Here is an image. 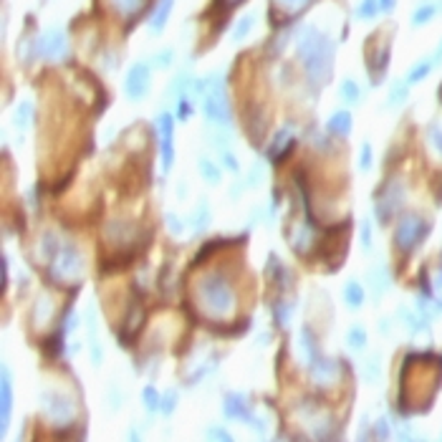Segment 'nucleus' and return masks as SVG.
Returning <instances> with one entry per match:
<instances>
[{
    "instance_id": "f257e3e1",
    "label": "nucleus",
    "mask_w": 442,
    "mask_h": 442,
    "mask_svg": "<svg viewBox=\"0 0 442 442\" xmlns=\"http://www.w3.org/2000/svg\"><path fill=\"white\" fill-rule=\"evenodd\" d=\"M299 58L316 87H324L331 76L333 43L319 28H306L299 40Z\"/></svg>"
},
{
    "instance_id": "f03ea898",
    "label": "nucleus",
    "mask_w": 442,
    "mask_h": 442,
    "mask_svg": "<svg viewBox=\"0 0 442 442\" xmlns=\"http://www.w3.org/2000/svg\"><path fill=\"white\" fill-rule=\"evenodd\" d=\"M197 299L207 316L213 319H225L236 309V296H233V286H230L225 273H207L200 278L197 286Z\"/></svg>"
},
{
    "instance_id": "7ed1b4c3",
    "label": "nucleus",
    "mask_w": 442,
    "mask_h": 442,
    "mask_svg": "<svg viewBox=\"0 0 442 442\" xmlns=\"http://www.w3.org/2000/svg\"><path fill=\"white\" fill-rule=\"evenodd\" d=\"M430 230H432V225L427 218H422L419 213H404L402 218H399V223H397V230H394L397 250L412 253L419 243L430 236Z\"/></svg>"
},
{
    "instance_id": "20e7f679",
    "label": "nucleus",
    "mask_w": 442,
    "mask_h": 442,
    "mask_svg": "<svg viewBox=\"0 0 442 442\" xmlns=\"http://www.w3.org/2000/svg\"><path fill=\"white\" fill-rule=\"evenodd\" d=\"M84 270H87V265H84V255H81V250L76 245L61 248V253L51 260V278L58 283L79 281V278L84 276Z\"/></svg>"
},
{
    "instance_id": "39448f33",
    "label": "nucleus",
    "mask_w": 442,
    "mask_h": 442,
    "mask_svg": "<svg viewBox=\"0 0 442 442\" xmlns=\"http://www.w3.org/2000/svg\"><path fill=\"white\" fill-rule=\"evenodd\" d=\"M202 109H205V116L213 121V124L228 126L230 121H233L223 81H218V84H213V87L207 89V96H205V104H202Z\"/></svg>"
},
{
    "instance_id": "423d86ee",
    "label": "nucleus",
    "mask_w": 442,
    "mask_h": 442,
    "mask_svg": "<svg viewBox=\"0 0 442 442\" xmlns=\"http://www.w3.org/2000/svg\"><path fill=\"white\" fill-rule=\"evenodd\" d=\"M40 407L48 417L56 422V425H66L76 417V404L71 397L61 394V392H46L40 394Z\"/></svg>"
},
{
    "instance_id": "0eeeda50",
    "label": "nucleus",
    "mask_w": 442,
    "mask_h": 442,
    "mask_svg": "<svg viewBox=\"0 0 442 442\" xmlns=\"http://www.w3.org/2000/svg\"><path fill=\"white\" fill-rule=\"evenodd\" d=\"M402 200H404V187L399 179H394L392 184H387L382 192H379L377 197V207H374V213H377L379 223L385 225L392 220V215L399 213V207H402Z\"/></svg>"
},
{
    "instance_id": "6e6552de",
    "label": "nucleus",
    "mask_w": 442,
    "mask_h": 442,
    "mask_svg": "<svg viewBox=\"0 0 442 442\" xmlns=\"http://www.w3.org/2000/svg\"><path fill=\"white\" fill-rule=\"evenodd\" d=\"M69 46H66V35L61 28H48L38 40H33V56L48 58V61H58L66 56Z\"/></svg>"
},
{
    "instance_id": "1a4fd4ad",
    "label": "nucleus",
    "mask_w": 442,
    "mask_h": 442,
    "mask_svg": "<svg viewBox=\"0 0 442 442\" xmlns=\"http://www.w3.org/2000/svg\"><path fill=\"white\" fill-rule=\"evenodd\" d=\"M341 364L336 362V359H328V356H321L319 351H316L314 356H311L309 362V369H311V379H314V385L319 387H331L336 379H339L341 374Z\"/></svg>"
},
{
    "instance_id": "9d476101",
    "label": "nucleus",
    "mask_w": 442,
    "mask_h": 442,
    "mask_svg": "<svg viewBox=\"0 0 442 442\" xmlns=\"http://www.w3.org/2000/svg\"><path fill=\"white\" fill-rule=\"evenodd\" d=\"M124 92L132 101H142L150 94V66L147 63H134L132 69H129Z\"/></svg>"
},
{
    "instance_id": "9b49d317",
    "label": "nucleus",
    "mask_w": 442,
    "mask_h": 442,
    "mask_svg": "<svg viewBox=\"0 0 442 442\" xmlns=\"http://www.w3.org/2000/svg\"><path fill=\"white\" fill-rule=\"evenodd\" d=\"M225 414H228L230 419H241V422H248V425H253L255 430H263V422H260V419L253 414V407L245 402V397H243V394L230 392V394L225 397Z\"/></svg>"
},
{
    "instance_id": "f8f14e48",
    "label": "nucleus",
    "mask_w": 442,
    "mask_h": 442,
    "mask_svg": "<svg viewBox=\"0 0 442 442\" xmlns=\"http://www.w3.org/2000/svg\"><path fill=\"white\" fill-rule=\"evenodd\" d=\"M157 129H160V137H162V167L170 170L175 160V150H172V116L170 114H162L157 119Z\"/></svg>"
},
{
    "instance_id": "ddd939ff",
    "label": "nucleus",
    "mask_w": 442,
    "mask_h": 442,
    "mask_svg": "<svg viewBox=\"0 0 442 442\" xmlns=\"http://www.w3.org/2000/svg\"><path fill=\"white\" fill-rule=\"evenodd\" d=\"M293 147H296V142L291 139V134H288V129H281V132L273 137V147L268 150V160L270 162H283L288 155L293 152Z\"/></svg>"
},
{
    "instance_id": "4468645a",
    "label": "nucleus",
    "mask_w": 442,
    "mask_h": 442,
    "mask_svg": "<svg viewBox=\"0 0 442 442\" xmlns=\"http://www.w3.org/2000/svg\"><path fill=\"white\" fill-rule=\"evenodd\" d=\"M326 129L331 134H336V137H349L351 134V114L346 109L336 111V114H331V119H328Z\"/></svg>"
},
{
    "instance_id": "2eb2a0df",
    "label": "nucleus",
    "mask_w": 442,
    "mask_h": 442,
    "mask_svg": "<svg viewBox=\"0 0 442 442\" xmlns=\"http://www.w3.org/2000/svg\"><path fill=\"white\" fill-rule=\"evenodd\" d=\"M440 11H442V0H432V3L419 6L417 11L412 13V26H414V28H419V26H427Z\"/></svg>"
},
{
    "instance_id": "dca6fc26",
    "label": "nucleus",
    "mask_w": 442,
    "mask_h": 442,
    "mask_svg": "<svg viewBox=\"0 0 442 442\" xmlns=\"http://www.w3.org/2000/svg\"><path fill=\"white\" fill-rule=\"evenodd\" d=\"M172 6H175V0H160V3H157L155 16H152V21H150L152 33H162V31H165V23H167V18H170V13H172Z\"/></svg>"
},
{
    "instance_id": "f3484780",
    "label": "nucleus",
    "mask_w": 442,
    "mask_h": 442,
    "mask_svg": "<svg viewBox=\"0 0 442 442\" xmlns=\"http://www.w3.org/2000/svg\"><path fill=\"white\" fill-rule=\"evenodd\" d=\"M58 253H61V245H58L56 233H43V236H40V245H38V258L51 263Z\"/></svg>"
},
{
    "instance_id": "a211bd4d",
    "label": "nucleus",
    "mask_w": 442,
    "mask_h": 442,
    "mask_svg": "<svg viewBox=\"0 0 442 442\" xmlns=\"http://www.w3.org/2000/svg\"><path fill=\"white\" fill-rule=\"evenodd\" d=\"M369 283H372L374 293L377 296H382V293L389 291V270L385 268V265H377V268L369 270Z\"/></svg>"
},
{
    "instance_id": "6ab92c4d",
    "label": "nucleus",
    "mask_w": 442,
    "mask_h": 442,
    "mask_svg": "<svg viewBox=\"0 0 442 442\" xmlns=\"http://www.w3.org/2000/svg\"><path fill=\"white\" fill-rule=\"evenodd\" d=\"M344 301L349 309H362L364 304V286L362 283H356V281H349L344 288Z\"/></svg>"
},
{
    "instance_id": "aec40b11",
    "label": "nucleus",
    "mask_w": 442,
    "mask_h": 442,
    "mask_svg": "<svg viewBox=\"0 0 442 442\" xmlns=\"http://www.w3.org/2000/svg\"><path fill=\"white\" fill-rule=\"evenodd\" d=\"M268 276L273 278V281H276L281 288H288V283H291V278H293V276H291V270H288L286 265L281 263V260H278V263H276V258H270Z\"/></svg>"
},
{
    "instance_id": "412c9836",
    "label": "nucleus",
    "mask_w": 442,
    "mask_h": 442,
    "mask_svg": "<svg viewBox=\"0 0 442 442\" xmlns=\"http://www.w3.org/2000/svg\"><path fill=\"white\" fill-rule=\"evenodd\" d=\"M11 407H13L11 374H8V369H6V372H3V430L8 427V419H11Z\"/></svg>"
},
{
    "instance_id": "4be33fe9",
    "label": "nucleus",
    "mask_w": 442,
    "mask_h": 442,
    "mask_svg": "<svg viewBox=\"0 0 442 442\" xmlns=\"http://www.w3.org/2000/svg\"><path fill=\"white\" fill-rule=\"evenodd\" d=\"M432 66H435V61H432V58L419 61L417 66H414V69L407 74V84H409V87H414V84H419L422 79H427V76H430V71H432Z\"/></svg>"
},
{
    "instance_id": "5701e85b",
    "label": "nucleus",
    "mask_w": 442,
    "mask_h": 442,
    "mask_svg": "<svg viewBox=\"0 0 442 442\" xmlns=\"http://www.w3.org/2000/svg\"><path fill=\"white\" fill-rule=\"evenodd\" d=\"M339 94H341V99H344V104H359V99H362V89H359V84L351 79L341 81Z\"/></svg>"
},
{
    "instance_id": "b1692460",
    "label": "nucleus",
    "mask_w": 442,
    "mask_h": 442,
    "mask_svg": "<svg viewBox=\"0 0 442 442\" xmlns=\"http://www.w3.org/2000/svg\"><path fill=\"white\" fill-rule=\"evenodd\" d=\"M197 170H200L202 179H205L207 184H218L220 179H223V172H220V167H218V165H213V162H210V160H200Z\"/></svg>"
},
{
    "instance_id": "393cba45",
    "label": "nucleus",
    "mask_w": 442,
    "mask_h": 442,
    "mask_svg": "<svg viewBox=\"0 0 442 442\" xmlns=\"http://www.w3.org/2000/svg\"><path fill=\"white\" fill-rule=\"evenodd\" d=\"M109 3L116 13H121V16H134V13L142 11L147 0H109Z\"/></svg>"
},
{
    "instance_id": "a878e982",
    "label": "nucleus",
    "mask_w": 442,
    "mask_h": 442,
    "mask_svg": "<svg viewBox=\"0 0 442 442\" xmlns=\"http://www.w3.org/2000/svg\"><path fill=\"white\" fill-rule=\"evenodd\" d=\"M346 344H349L351 349L362 351L364 346H367V331H364V326H351L349 333H346Z\"/></svg>"
},
{
    "instance_id": "bb28decb",
    "label": "nucleus",
    "mask_w": 442,
    "mask_h": 442,
    "mask_svg": "<svg viewBox=\"0 0 442 442\" xmlns=\"http://www.w3.org/2000/svg\"><path fill=\"white\" fill-rule=\"evenodd\" d=\"M253 23H255V16L253 13H248V16H243L241 21H238V26L233 28V40H245L248 33L253 31Z\"/></svg>"
},
{
    "instance_id": "cd10ccee",
    "label": "nucleus",
    "mask_w": 442,
    "mask_h": 442,
    "mask_svg": "<svg viewBox=\"0 0 442 442\" xmlns=\"http://www.w3.org/2000/svg\"><path fill=\"white\" fill-rule=\"evenodd\" d=\"M407 92H409V84H407V81L397 84V87L392 89V94H389V109H397V106H402V104L407 101Z\"/></svg>"
},
{
    "instance_id": "c85d7f7f",
    "label": "nucleus",
    "mask_w": 442,
    "mask_h": 442,
    "mask_svg": "<svg viewBox=\"0 0 442 442\" xmlns=\"http://www.w3.org/2000/svg\"><path fill=\"white\" fill-rule=\"evenodd\" d=\"M377 13H382V0H362V6L356 8L359 18H374Z\"/></svg>"
},
{
    "instance_id": "c756f323",
    "label": "nucleus",
    "mask_w": 442,
    "mask_h": 442,
    "mask_svg": "<svg viewBox=\"0 0 442 442\" xmlns=\"http://www.w3.org/2000/svg\"><path fill=\"white\" fill-rule=\"evenodd\" d=\"M276 6L283 8L288 16H296V13H301L304 8L311 6V0H276Z\"/></svg>"
},
{
    "instance_id": "7c9ffc66",
    "label": "nucleus",
    "mask_w": 442,
    "mask_h": 442,
    "mask_svg": "<svg viewBox=\"0 0 442 442\" xmlns=\"http://www.w3.org/2000/svg\"><path fill=\"white\" fill-rule=\"evenodd\" d=\"M53 314V306H51V299H48L46 293H43V296H40L38 299V306H35V321L38 324H43L48 319V316Z\"/></svg>"
},
{
    "instance_id": "2f4dec72",
    "label": "nucleus",
    "mask_w": 442,
    "mask_h": 442,
    "mask_svg": "<svg viewBox=\"0 0 442 442\" xmlns=\"http://www.w3.org/2000/svg\"><path fill=\"white\" fill-rule=\"evenodd\" d=\"M192 230H195V233H202V230L207 228V223H210V210H207V205L205 202H202L200 205V213H195V220H192Z\"/></svg>"
},
{
    "instance_id": "473e14b6",
    "label": "nucleus",
    "mask_w": 442,
    "mask_h": 442,
    "mask_svg": "<svg viewBox=\"0 0 442 442\" xmlns=\"http://www.w3.org/2000/svg\"><path fill=\"white\" fill-rule=\"evenodd\" d=\"M61 336H63V331H58V333H53L51 339L43 341V351H46L48 356H58V354H61Z\"/></svg>"
},
{
    "instance_id": "72a5a7b5",
    "label": "nucleus",
    "mask_w": 442,
    "mask_h": 442,
    "mask_svg": "<svg viewBox=\"0 0 442 442\" xmlns=\"http://www.w3.org/2000/svg\"><path fill=\"white\" fill-rule=\"evenodd\" d=\"M291 314H293V306L288 304V301H278L276 304V321L281 324V326H286L288 319H291Z\"/></svg>"
},
{
    "instance_id": "f704fd0d",
    "label": "nucleus",
    "mask_w": 442,
    "mask_h": 442,
    "mask_svg": "<svg viewBox=\"0 0 442 442\" xmlns=\"http://www.w3.org/2000/svg\"><path fill=\"white\" fill-rule=\"evenodd\" d=\"M142 399H144V404H147V409H150V412H155L157 407H162V404H160V394L155 392V387H147V389H144V394H142Z\"/></svg>"
},
{
    "instance_id": "c9c22d12",
    "label": "nucleus",
    "mask_w": 442,
    "mask_h": 442,
    "mask_svg": "<svg viewBox=\"0 0 442 442\" xmlns=\"http://www.w3.org/2000/svg\"><path fill=\"white\" fill-rule=\"evenodd\" d=\"M364 379H367V382H374V379H379V359H377V356H372V359L364 364Z\"/></svg>"
},
{
    "instance_id": "e433bc0d",
    "label": "nucleus",
    "mask_w": 442,
    "mask_h": 442,
    "mask_svg": "<svg viewBox=\"0 0 442 442\" xmlns=\"http://www.w3.org/2000/svg\"><path fill=\"white\" fill-rule=\"evenodd\" d=\"M430 144L437 155H442V126H430Z\"/></svg>"
},
{
    "instance_id": "4c0bfd02",
    "label": "nucleus",
    "mask_w": 442,
    "mask_h": 442,
    "mask_svg": "<svg viewBox=\"0 0 442 442\" xmlns=\"http://www.w3.org/2000/svg\"><path fill=\"white\" fill-rule=\"evenodd\" d=\"M362 248L364 250H372V225L367 220L362 223Z\"/></svg>"
},
{
    "instance_id": "58836bf2",
    "label": "nucleus",
    "mask_w": 442,
    "mask_h": 442,
    "mask_svg": "<svg viewBox=\"0 0 442 442\" xmlns=\"http://www.w3.org/2000/svg\"><path fill=\"white\" fill-rule=\"evenodd\" d=\"M359 165H362L364 172L372 170V147H369V144H364L362 147V162H359Z\"/></svg>"
},
{
    "instance_id": "ea45409f",
    "label": "nucleus",
    "mask_w": 442,
    "mask_h": 442,
    "mask_svg": "<svg viewBox=\"0 0 442 442\" xmlns=\"http://www.w3.org/2000/svg\"><path fill=\"white\" fill-rule=\"evenodd\" d=\"M28 116H31V104H28V101H23V104H21V109H18V116H16V119H18V124H21V126H26V121H28Z\"/></svg>"
},
{
    "instance_id": "a19ab883",
    "label": "nucleus",
    "mask_w": 442,
    "mask_h": 442,
    "mask_svg": "<svg viewBox=\"0 0 442 442\" xmlns=\"http://www.w3.org/2000/svg\"><path fill=\"white\" fill-rule=\"evenodd\" d=\"M184 81H187V76H177V79L172 81V87H170V94H182L184 89H187V84H184Z\"/></svg>"
},
{
    "instance_id": "79ce46f5",
    "label": "nucleus",
    "mask_w": 442,
    "mask_h": 442,
    "mask_svg": "<svg viewBox=\"0 0 442 442\" xmlns=\"http://www.w3.org/2000/svg\"><path fill=\"white\" fill-rule=\"evenodd\" d=\"M170 61H172V51H162L160 56H155V66H160V69H167Z\"/></svg>"
},
{
    "instance_id": "37998d69",
    "label": "nucleus",
    "mask_w": 442,
    "mask_h": 442,
    "mask_svg": "<svg viewBox=\"0 0 442 442\" xmlns=\"http://www.w3.org/2000/svg\"><path fill=\"white\" fill-rule=\"evenodd\" d=\"M175 399H177V392H170V394L165 397V402H162V412L170 414L175 409Z\"/></svg>"
},
{
    "instance_id": "c03bdc74",
    "label": "nucleus",
    "mask_w": 442,
    "mask_h": 442,
    "mask_svg": "<svg viewBox=\"0 0 442 442\" xmlns=\"http://www.w3.org/2000/svg\"><path fill=\"white\" fill-rule=\"evenodd\" d=\"M223 162H225V167H228V170H233V172H238V160L233 155H230V152H223Z\"/></svg>"
},
{
    "instance_id": "a18cd8bd",
    "label": "nucleus",
    "mask_w": 442,
    "mask_h": 442,
    "mask_svg": "<svg viewBox=\"0 0 442 442\" xmlns=\"http://www.w3.org/2000/svg\"><path fill=\"white\" fill-rule=\"evenodd\" d=\"M207 437H210V440H225V442L233 440V437H230L228 432H223V430H207Z\"/></svg>"
},
{
    "instance_id": "49530a36",
    "label": "nucleus",
    "mask_w": 442,
    "mask_h": 442,
    "mask_svg": "<svg viewBox=\"0 0 442 442\" xmlns=\"http://www.w3.org/2000/svg\"><path fill=\"white\" fill-rule=\"evenodd\" d=\"M167 223H170V230L172 233H182V220L175 218V215H167Z\"/></svg>"
},
{
    "instance_id": "de8ad7c7",
    "label": "nucleus",
    "mask_w": 442,
    "mask_h": 442,
    "mask_svg": "<svg viewBox=\"0 0 442 442\" xmlns=\"http://www.w3.org/2000/svg\"><path fill=\"white\" fill-rule=\"evenodd\" d=\"M179 119H187V116H189V101H187V99H179Z\"/></svg>"
},
{
    "instance_id": "09e8293b",
    "label": "nucleus",
    "mask_w": 442,
    "mask_h": 442,
    "mask_svg": "<svg viewBox=\"0 0 442 442\" xmlns=\"http://www.w3.org/2000/svg\"><path fill=\"white\" fill-rule=\"evenodd\" d=\"M435 200H437V205H442V175H440V179H437V187H435Z\"/></svg>"
},
{
    "instance_id": "8fccbe9b",
    "label": "nucleus",
    "mask_w": 442,
    "mask_h": 442,
    "mask_svg": "<svg viewBox=\"0 0 442 442\" xmlns=\"http://www.w3.org/2000/svg\"><path fill=\"white\" fill-rule=\"evenodd\" d=\"M218 3H220V6H223V8H236V6H241L243 0H218Z\"/></svg>"
},
{
    "instance_id": "3c124183",
    "label": "nucleus",
    "mask_w": 442,
    "mask_h": 442,
    "mask_svg": "<svg viewBox=\"0 0 442 442\" xmlns=\"http://www.w3.org/2000/svg\"><path fill=\"white\" fill-rule=\"evenodd\" d=\"M394 11V0H382V13Z\"/></svg>"
},
{
    "instance_id": "603ef678",
    "label": "nucleus",
    "mask_w": 442,
    "mask_h": 442,
    "mask_svg": "<svg viewBox=\"0 0 442 442\" xmlns=\"http://www.w3.org/2000/svg\"><path fill=\"white\" fill-rule=\"evenodd\" d=\"M8 286V258H3V288Z\"/></svg>"
},
{
    "instance_id": "864d4df0",
    "label": "nucleus",
    "mask_w": 442,
    "mask_h": 442,
    "mask_svg": "<svg viewBox=\"0 0 442 442\" xmlns=\"http://www.w3.org/2000/svg\"><path fill=\"white\" fill-rule=\"evenodd\" d=\"M435 286H437V288H442V273H440V276H437V281H435Z\"/></svg>"
},
{
    "instance_id": "5fc2aeb1",
    "label": "nucleus",
    "mask_w": 442,
    "mask_h": 442,
    "mask_svg": "<svg viewBox=\"0 0 442 442\" xmlns=\"http://www.w3.org/2000/svg\"><path fill=\"white\" fill-rule=\"evenodd\" d=\"M437 99H440V104H442V84L437 87Z\"/></svg>"
}]
</instances>
